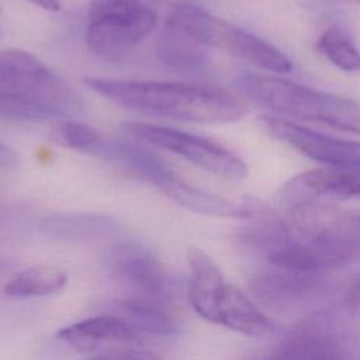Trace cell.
Returning a JSON list of instances; mask_svg holds the SVG:
<instances>
[{"instance_id": "obj_13", "label": "cell", "mask_w": 360, "mask_h": 360, "mask_svg": "<svg viewBox=\"0 0 360 360\" xmlns=\"http://www.w3.org/2000/svg\"><path fill=\"white\" fill-rule=\"evenodd\" d=\"M152 184L170 200L193 212L224 218H250L253 215L249 205L197 188L181 180L170 167L156 176Z\"/></svg>"}, {"instance_id": "obj_19", "label": "cell", "mask_w": 360, "mask_h": 360, "mask_svg": "<svg viewBox=\"0 0 360 360\" xmlns=\"http://www.w3.org/2000/svg\"><path fill=\"white\" fill-rule=\"evenodd\" d=\"M68 281L63 269L53 264H37L13 277L4 287L10 297H44L60 291Z\"/></svg>"}, {"instance_id": "obj_18", "label": "cell", "mask_w": 360, "mask_h": 360, "mask_svg": "<svg viewBox=\"0 0 360 360\" xmlns=\"http://www.w3.org/2000/svg\"><path fill=\"white\" fill-rule=\"evenodd\" d=\"M158 58L163 65L180 73L202 72L207 66V56L198 44L170 27H165L158 46Z\"/></svg>"}, {"instance_id": "obj_23", "label": "cell", "mask_w": 360, "mask_h": 360, "mask_svg": "<svg viewBox=\"0 0 360 360\" xmlns=\"http://www.w3.org/2000/svg\"><path fill=\"white\" fill-rule=\"evenodd\" d=\"M83 360H160V357L152 352L142 349V350H129V352H117V353H108V354L90 356Z\"/></svg>"}, {"instance_id": "obj_12", "label": "cell", "mask_w": 360, "mask_h": 360, "mask_svg": "<svg viewBox=\"0 0 360 360\" xmlns=\"http://www.w3.org/2000/svg\"><path fill=\"white\" fill-rule=\"evenodd\" d=\"M281 195L292 208L319 198L360 197V174L326 166L311 169L291 177L284 184Z\"/></svg>"}, {"instance_id": "obj_22", "label": "cell", "mask_w": 360, "mask_h": 360, "mask_svg": "<svg viewBox=\"0 0 360 360\" xmlns=\"http://www.w3.org/2000/svg\"><path fill=\"white\" fill-rule=\"evenodd\" d=\"M52 138L59 145L87 152H94V149L103 142L96 129L87 124L73 120L59 122L53 129Z\"/></svg>"}, {"instance_id": "obj_21", "label": "cell", "mask_w": 360, "mask_h": 360, "mask_svg": "<svg viewBox=\"0 0 360 360\" xmlns=\"http://www.w3.org/2000/svg\"><path fill=\"white\" fill-rule=\"evenodd\" d=\"M0 118L39 122L60 117L49 105L35 98L13 93H0Z\"/></svg>"}, {"instance_id": "obj_2", "label": "cell", "mask_w": 360, "mask_h": 360, "mask_svg": "<svg viewBox=\"0 0 360 360\" xmlns=\"http://www.w3.org/2000/svg\"><path fill=\"white\" fill-rule=\"evenodd\" d=\"M292 225L300 240L269 256L278 269L308 277L360 259V212L305 202L292 208Z\"/></svg>"}, {"instance_id": "obj_16", "label": "cell", "mask_w": 360, "mask_h": 360, "mask_svg": "<svg viewBox=\"0 0 360 360\" xmlns=\"http://www.w3.org/2000/svg\"><path fill=\"white\" fill-rule=\"evenodd\" d=\"M118 222L100 212H53L39 221V231L63 242H90L118 232Z\"/></svg>"}, {"instance_id": "obj_25", "label": "cell", "mask_w": 360, "mask_h": 360, "mask_svg": "<svg viewBox=\"0 0 360 360\" xmlns=\"http://www.w3.org/2000/svg\"><path fill=\"white\" fill-rule=\"evenodd\" d=\"M30 3L48 10V11H60L62 10V4L59 0H28Z\"/></svg>"}, {"instance_id": "obj_26", "label": "cell", "mask_w": 360, "mask_h": 360, "mask_svg": "<svg viewBox=\"0 0 360 360\" xmlns=\"http://www.w3.org/2000/svg\"><path fill=\"white\" fill-rule=\"evenodd\" d=\"M353 295H354V298L357 300V302H360V283L356 285V288H354V291H353ZM360 305V304H359Z\"/></svg>"}, {"instance_id": "obj_11", "label": "cell", "mask_w": 360, "mask_h": 360, "mask_svg": "<svg viewBox=\"0 0 360 360\" xmlns=\"http://www.w3.org/2000/svg\"><path fill=\"white\" fill-rule=\"evenodd\" d=\"M58 338L70 347L93 356L142 350L145 339L117 318L101 314L62 328Z\"/></svg>"}, {"instance_id": "obj_5", "label": "cell", "mask_w": 360, "mask_h": 360, "mask_svg": "<svg viewBox=\"0 0 360 360\" xmlns=\"http://www.w3.org/2000/svg\"><path fill=\"white\" fill-rule=\"evenodd\" d=\"M86 25L87 48L110 56L146 38L156 25V13L139 0H91Z\"/></svg>"}, {"instance_id": "obj_17", "label": "cell", "mask_w": 360, "mask_h": 360, "mask_svg": "<svg viewBox=\"0 0 360 360\" xmlns=\"http://www.w3.org/2000/svg\"><path fill=\"white\" fill-rule=\"evenodd\" d=\"M217 323L249 336H264L270 332L269 319L238 287L226 284L222 294Z\"/></svg>"}, {"instance_id": "obj_4", "label": "cell", "mask_w": 360, "mask_h": 360, "mask_svg": "<svg viewBox=\"0 0 360 360\" xmlns=\"http://www.w3.org/2000/svg\"><path fill=\"white\" fill-rule=\"evenodd\" d=\"M165 25L177 30L198 45L221 49L263 70L287 73L292 69L290 59L271 44L210 14L198 6L173 4L166 14Z\"/></svg>"}, {"instance_id": "obj_8", "label": "cell", "mask_w": 360, "mask_h": 360, "mask_svg": "<svg viewBox=\"0 0 360 360\" xmlns=\"http://www.w3.org/2000/svg\"><path fill=\"white\" fill-rule=\"evenodd\" d=\"M259 122L266 134L297 149L304 156L326 167L360 174V142L325 135L271 115L260 117Z\"/></svg>"}, {"instance_id": "obj_1", "label": "cell", "mask_w": 360, "mask_h": 360, "mask_svg": "<svg viewBox=\"0 0 360 360\" xmlns=\"http://www.w3.org/2000/svg\"><path fill=\"white\" fill-rule=\"evenodd\" d=\"M84 83L111 103L135 112L190 122H235L245 103L224 87L205 83L86 77Z\"/></svg>"}, {"instance_id": "obj_24", "label": "cell", "mask_w": 360, "mask_h": 360, "mask_svg": "<svg viewBox=\"0 0 360 360\" xmlns=\"http://www.w3.org/2000/svg\"><path fill=\"white\" fill-rule=\"evenodd\" d=\"M17 162L15 153L7 148L6 145L0 143V166H13Z\"/></svg>"}, {"instance_id": "obj_3", "label": "cell", "mask_w": 360, "mask_h": 360, "mask_svg": "<svg viewBox=\"0 0 360 360\" xmlns=\"http://www.w3.org/2000/svg\"><path fill=\"white\" fill-rule=\"evenodd\" d=\"M236 86L248 100L277 114L360 135V104L350 98L271 75H242Z\"/></svg>"}, {"instance_id": "obj_15", "label": "cell", "mask_w": 360, "mask_h": 360, "mask_svg": "<svg viewBox=\"0 0 360 360\" xmlns=\"http://www.w3.org/2000/svg\"><path fill=\"white\" fill-rule=\"evenodd\" d=\"M188 300L195 312L217 323L218 307L226 283L215 262L198 248H188Z\"/></svg>"}, {"instance_id": "obj_28", "label": "cell", "mask_w": 360, "mask_h": 360, "mask_svg": "<svg viewBox=\"0 0 360 360\" xmlns=\"http://www.w3.org/2000/svg\"><path fill=\"white\" fill-rule=\"evenodd\" d=\"M3 35V30H1V27H0V37Z\"/></svg>"}, {"instance_id": "obj_27", "label": "cell", "mask_w": 360, "mask_h": 360, "mask_svg": "<svg viewBox=\"0 0 360 360\" xmlns=\"http://www.w3.org/2000/svg\"><path fill=\"white\" fill-rule=\"evenodd\" d=\"M350 1H354V3H357V4H360V0H350Z\"/></svg>"}, {"instance_id": "obj_9", "label": "cell", "mask_w": 360, "mask_h": 360, "mask_svg": "<svg viewBox=\"0 0 360 360\" xmlns=\"http://www.w3.org/2000/svg\"><path fill=\"white\" fill-rule=\"evenodd\" d=\"M105 267L108 276L129 292L127 297L167 302L169 276L149 249L138 243L117 245L108 252Z\"/></svg>"}, {"instance_id": "obj_6", "label": "cell", "mask_w": 360, "mask_h": 360, "mask_svg": "<svg viewBox=\"0 0 360 360\" xmlns=\"http://www.w3.org/2000/svg\"><path fill=\"white\" fill-rule=\"evenodd\" d=\"M0 93L35 98L60 118L84 111L80 97L32 53L21 49L0 51Z\"/></svg>"}, {"instance_id": "obj_14", "label": "cell", "mask_w": 360, "mask_h": 360, "mask_svg": "<svg viewBox=\"0 0 360 360\" xmlns=\"http://www.w3.org/2000/svg\"><path fill=\"white\" fill-rule=\"evenodd\" d=\"M103 314L117 318L139 335L172 336L180 330L179 321L170 312L167 302L124 297L105 302Z\"/></svg>"}, {"instance_id": "obj_7", "label": "cell", "mask_w": 360, "mask_h": 360, "mask_svg": "<svg viewBox=\"0 0 360 360\" xmlns=\"http://www.w3.org/2000/svg\"><path fill=\"white\" fill-rule=\"evenodd\" d=\"M122 127L136 141L176 153L215 176L228 180H243L248 176L246 163L236 153L214 141L148 122L128 121Z\"/></svg>"}, {"instance_id": "obj_29", "label": "cell", "mask_w": 360, "mask_h": 360, "mask_svg": "<svg viewBox=\"0 0 360 360\" xmlns=\"http://www.w3.org/2000/svg\"><path fill=\"white\" fill-rule=\"evenodd\" d=\"M1 266H3V263H1V262H0V269H1Z\"/></svg>"}, {"instance_id": "obj_10", "label": "cell", "mask_w": 360, "mask_h": 360, "mask_svg": "<svg viewBox=\"0 0 360 360\" xmlns=\"http://www.w3.org/2000/svg\"><path fill=\"white\" fill-rule=\"evenodd\" d=\"M250 360H356L349 336L332 323H312L285 338L267 354Z\"/></svg>"}, {"instance_id": "obj_20", "label": "cell", "mask_w": 360, "mask_h": 360, "mask_svg": "<svg viewBox=\"0 0 360 360\" xmlns=\"http://www.w3.org/2000/svg\"><path fill=\"white\" fill-rule=\"evenodd\" d=\"M316 51L343 72L360 73V51L339 28L325 30L315 44Z\"/></svg>"}]
</instances>
